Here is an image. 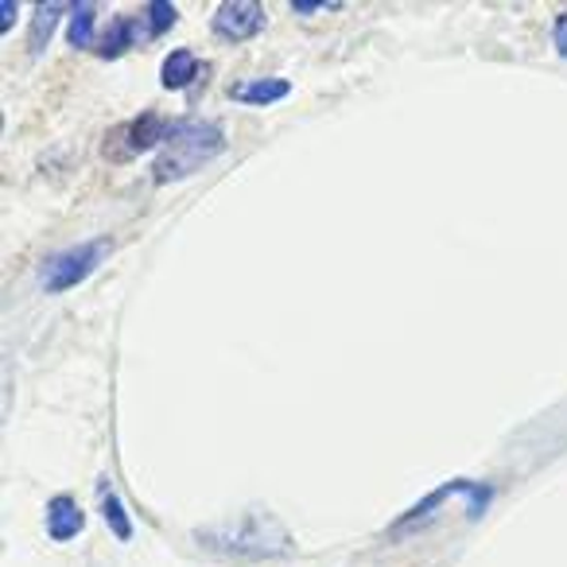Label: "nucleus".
Returning <instances> with one entry per match:
<instances>
[{
    "label": "nucleus",
    "mask_w": 567,
    "mask_h": 567,
    "mask_svg": "<svg viewBox=\"0 0 567 567\" xmlns=\"http://www.w3.org/2000/svg\"><path fill=\"white\" fill-rule=\"evenodd\" d=\"M198 544L218 556H234V559H276L284 551H292V540L284 533V525L268 517H241L234 525H218V528H198Z\"/></svg>",
    "instance_id": "nucleus-1"
},
{
    "label": "nucleus",
    "mask_w": 567,
    "mask_h": 567,
    "mask_svg": "<svg viewBox=\"0 0 567 567\" xmlns=\"http://www.w3.org/2000/svg\"><path fill=\"white\" fill-rule=\"evenodd\" d=\"M226 148V136L221 128L203 125V121H183L179 133L172 136L164 152L156 156V167H152V183H175V179H187V175L203 172L218 152Z\"/></svg>",
    "instance_id": "nucleus-2"
},
{
    "label": "nucleus",
    "mask_w": 567,
    "mask_h": 567,
    "mask_svg": "<svg viewBox=\"0 0 567 567\" xmlns=\"http://www.w3.org/2000/svg\"><path fill=\"white\" fill-rule=\"evenodd\" d=\"M105 257H110V237L71 245V249L55 252V257L48 260V268H43V288H48V292H71V288H79Z\"/></svg>",
    "instance_id": "nucleus-3"
},
{
    "label": "nucleus",
    "mask_w": 567,
    "mask_h": 567,
    "mask_svg": "<svg viewBox=\"0 0 567 567\" xmlns=\"http://www.w3.org/2000/svg\"><path fill=\"white\" fill-rule=\"evenodd\" d=\"M183 121H172V117H156V113H144V117L128 121L125 128L117 133L121 148L113 152V159H133L136 152H148L156 148V144H172V136L179 133Z\"/></svg>",
    "instance_id": "nucleus-4"
},
{
    "label": "nucleus",
    "mask_w": 567,
    "mask_h": 567,
    "mask_svg": "<svg viewBox=\"0 0 567 567\" xmlns=\"http://www.w3.org/2000/svg\"><path fill=\"white\" fill-rule=\"evenodd\" d=\"M210 28L226 43H245L265 28V9H260L257 0H229L210 17Z\"/></svg>",
    "instance_id": "nucleus-5"
},
{
    "label": "nucleus",
    "mask_w": 567,
    "mask_h": 567,
    "mask_svg": "<svg viewBox=\"0 0 567 567\" xmlns=\"http://www.w3.org/2000/svg\"><path fill=\"white\" fill-rule=\"evenodd\" d=\"M86 528V513H82V505L74 502L71 494H59V497H51V505H48V533H51V540H74V536Z\"/></svg>",
    "instance_id": "nucleus-6"
},
{
    "label": "nucleus",
    "mask_w": 567,
    "mask_h": 567,
    "mask_svg": "<svg viewBox=\"0 0 567 567\" xmlns=\"http://www.w3.org/2000/svg\"><path fill=\"white\" fill-rule=\"evenodd\" d=\"M292 94V82L288 79H252V82H234L229 97L241 105H276Z\"/></svg>",
    "instance_id": "nucleus-7"
},
{
    "label": "nucleus",
    "mask_w": 567,
    "mask_h": 567,
    "mask_svg": "<svg viewBox=\"0 0 567 567\" xmlns=\"http://www.w3.org/2000/svg\"><path fill=\"white\" fill-rule=\"evenodd\" d=\"M195 79H198V59H195V51H187V48L172 51V55L164 59V66H159L164 90H187Z\"/></svg>",
    "instance_id": "nucleus-8"
},
{
    "label": "nucleus",
    "mask_w": 567,
    "mask_h": 567,
    "mask_svg": "<svg viewBox=\"0 0 567 567\" xmlns=\"http://www.w3.org/2000/svg\"><path fill=\"white\" fill-rule=\"evenodd\" d=\"M59 24H63V4H40V9H32V35H28V51L40 55V51L51 43V35H55Z\"/></svg>",
    "instance_id": "nucleus-9"
},
{
    "label": "nucleus",
    "mask_w": 567,
    "mask_h": 567,
    "mask_svg": "<svg viewBox=\"0 0 567 567\" xmlns=\"http://www.w3.org/2000/svg\"><path fill=\"white\" fill-rule=\"evenodd\" d=\"M102 517H105V525L113 528V536H117V540H133V517L125 513L121 497L113 494L105 478H102Z\"/></svg>",
    "instance_id": "nucleus-10"
},
{
    "label": "nucleus",
    "mask_w": 567,
    "mask_h": 567,
    "mask_svg": "<svg viewBox=\"0 0 567 567\" xmlns=\"http://www.w3.org/2000/svg\"><path fill=\"white\" fill-rule=\"evenodd\" d=\"M128 48H133V20L117 17L110 28H105L102 40H97V55H102V59H117V55H125Z\"/></svg>",
    "instance_id": "nucleus-11"
},
{
    "label": "nucleus",
    "mask_w": 567,
    "mask_h": 567,
    "mask_svg": "<svg viewBox=\"0 0 567 567\" xmlns=\"http://www.w3.org/2000/svg\"><path fill=\"white\" fill-rule=\"evenodd\" d=\"M94 20H97V9L94 4H74L71 9V28H66V40L71 48H90L94 43Z\"/></svg>",
    "instance_id": "nucleus-12"
},
{
    "label": "nucleus",
    "mask_w": 567,
    "mask_h": 567,
    "mask_svg": "<svg viewBox=\"0 0 567 567\" xmlns=\"http://www.w3.org/2000/svg\"><path fill=\"white\" fill-rule=\"evenodd\" d=\"M144 17H148V35H167L175 28V20H179V12L167 0H156V4H148Z\"/></svg>",
    "instance_id": "nucleus-13"
},
{
    "label": "nucleus",
    "mask_w": 567,
    "mask_h": 567,
    "mask_svg": "<svg viewBox=\"0 0 567 567\" xmlns=\"http://www.w3.org/2000/svg\"><path fill=\"white\" fill-rule=\"evenodd\" d=\"M455 489H466V482H447V486L432 489V494H427L424 502L416 505V509H409V513H404V517H401V525H412V520H420L427 509H435V505H443V502H447V494H455Z\"/></svg>",
    "instance_id": "nucleus-14"
},
{
    "label": "nucleus",
    "mask_w": 567,
    "mask_h": 567,
    "mask_svg": "<svg viewBox=\"0 0 567 567\" xmlns=\"http://www.w3.org/2000/svg\"><path fill=\"white\" fill-rule=\"evenodd\" d=\"M12 24H17V4L4 0V4H0V28H12Z\"/></svg>",
    "instance_id": "nucleus-15"
},
{
    "label": "nucleus",
    "mask_w": 567,
    "mask_h": 567,
    "mask_svg": "<svg viewBox=\"0 0 567 567\" xmlns=\"http://www.w3.org/2000/svg\"><path fill=\"white\" fill-rule=\"evenodd\" d=\"M556 48L567 55V17H564V24H556Z\"/></svg>",
    "instance_id": "nucleus-16"
}]
</instances>
